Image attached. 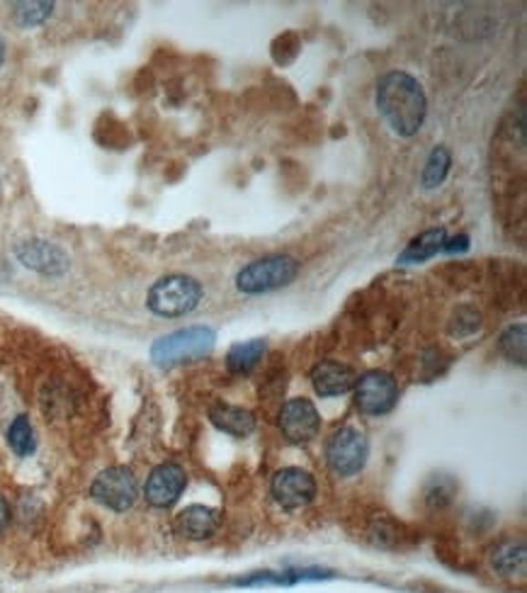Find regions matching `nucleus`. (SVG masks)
<instances>
[{"label": "nucleus", "instance_id": "f257e3e1", "mask_svg": "<svg viewBox=\"0 0 527 593\" xmlns=\"http://www.w3.org/2000/svg\"><path fill=\"white\" fill-rule=\"evenodd\" d=\"M377 108L398 137L418 134L428 115L423 86L406 71H389L377 83Z\"/></svg>", "mask_w": 527, "mask_h": 593}, {"label": "nucleus", "instance_id": "f03ea898", "mask_svg": "<svg viewBox=\"0 0 527 593\" xmlns=\"http://www.w3.org/2000/svg\"><path fill=\"white\" fill-rule=\"evenodd\" d=\"M200 299H202V285L197 283L195 277L168 276L160 277L159 283L149 290L146 304L156 317L175 318L195 311Z\"/></svg>", "mask_w": 527, "mask_h": 593}, {"label": "nucleus", "instance_id": "7ed1b4c3", "mask_svg": "<svg viewBox=\"0 0 527 593\" xmlns=\"http://www.w3.org/2000/svg\"><path fill=\"white\" fill-rule=\"evenodd\" d=\"M214 331L207 326H190V328H181L159 338L151 348V358L163 368L178 365V362L200 360L204 355L212 353L214 348Z\"/></svg>", "mask_w": 527, "mask_h": 593}, {"label": "nucleus", "instance_id": "20e7f679", "mask_svg": "<svg viewBox=\"0 0 527 593\" xmlns=\"http://www.w3.org/2000/svg\"><path fill=\"white\" fill-rule=\"evenodd\" d=\"M299 276V263L292 255H265L261 261L248 263L246 268L239 270L236 287L243 295H263V292L280 290L294 283Z\"/></svg>", "mask_w": 527, "mask_h": 593}, {"label": "nucleus", "instance_id": "39448f33", "mask_svg": "<svg viewBox=\"0 0 527 593\" xmlns=\"http://www.w3.org/2000/svg\"><path fill=\"white\" fill-rule=\"evenodd\" d=\"M367 438L365 433H360L357 428H340L333 433V438L326 445V457H328V464L331 470L338 474V477H353L357 472L365 467L367 463Z\"/></svg>", "mask_w": 527, "mask_h": 593}, {"label": "nucleus", "instance_id": "423d86ee", "mask_svg": "<svg viewBox=\"0 0 527 593\" xmlns=\"http://www.w3.org/2000/svg\"><path fill=\"white\" fill-rule=\"evenodd\" d=\"M90 496L102 506H108L109 511H117V514L127 511V508L134 506L139 496L137 477L127 467H108L95 477L93 486H90Z\"/></svg>", "mask_w": 527, "mask_h": 593}, {"label": "nucleus", "instance_id": "0eeeda50", "mask_svg": "<svg viewBox=\"0 0 527 593\" xmlns=\"http://www.w3.org/2000/svg\"><path fill=\"white\" fill-rule=\"evenodd\" d=\"M398 399L397 380L382 369H369L355 382V404L367 416H382L394 409Z\"/></svg>", "mask_w": 527, "mask_h": 593}, {"label": "nucleus", "instance_id": "6e6552de", "mask_svg": "<svg viewBox=\"0 0 527 593\" xmlns=\"http://www.w3.org/2000/svg\"><path fill=\"white\" fill-rule=\"evenodd\" d=\"M273 496L282 508L294 511V508L309 506L316 496V479L302 467H284L273 477Z\"/></svg>", "mask_w": 527, "mask_h": 593}, {"label": "nucleus", "instance_id": "1a4fd4ad", "mask_svg": "<svg viewBox=\"0 0 527 593\" xmlns=\"http://www.w3.org/2000/svg\"><path fill=\"white\" fill-rule=\"evenodd\" d=\"M280 431L289 442L304 445L321 431V416L309 399H289L280 411Z\"/></svg>", "mask_w": 527, "mask_h": 593}, {"label": "nucleus", "instance_id": "9d476101", "mask_svg": "<svg viewBox=\"0 0 527 593\" xmlns=\"http://www.w3.org/2000/svg\"><path fill=\"white\" fill-rule=\"evenodd\" d=\"M15 258H17L25 268L42 273V276H64L66 270H68V263H71L64 248L42 239L20 241V244L15 246Z\"/></svg>", "mask_w": 527, "mask_h": 593}, {"label": "nucleus", "instance_id": "9b49d317", "mask_svg": "<svg viewBox=\"0 0 527 593\" xmlns=\"http://www.w3.org/2000/svg\"><path fill=\"white\" fill-rule=\"evenodd\" d=\"M185 484H188V474H185L181 464H159L146 479L144 496L151 506L168 508L181 499V494L185 492Z\"/></svg>", "mask_w": 527, "mask_h": 593}, {"label": "nucleus", "instance_id": "f8f14e48", "mask_svg": "<svg viewBox=\"0 0 527 593\" xmlns=\"http://www.w3.org/2000/svg\"><path fill=\"white\" fill-rule=\"evenodd\" d=\"M357 382V375H355L353 368H347L343 362L336 360H326L318 362L316 368L311 369V384L314 390L321 397H338V394H346L350 391Z\"/></svg>", "mask_w": 527, "mask_h": 593}, {"label": "nucleus", "instance_id": "ddd939ff", "mask_svg": "<svg viewBox=\"0 0 527 593\" xmlns=\"http://www.w3.org/2000/svg\"><path fill=\"white\" fill-rule=\"evenodd\" d=\"M219 511L217 508L210 506H188L182 508L178 518H175V528L181 533L182 537H188V540H207L217 533L219 528Z\"/></svg>", "mask_w": 527, "mask_h": 593}, {"label": "nucleus", "instance_id": "4468645a", "mask_svg": "<svg viewBox=\"0 0 527 593\" xmlns=\"http://www.w3.org/2000/svg\"><path fill=\"white\" fill-rule=\"evenodd\" d=\"M210 421L222 431L233 438H248L255 431V416L248 409L232 404H217L212 406Z\"/></svg>", "mask_w": 527, "mask_h": 593}, {"label": "nucleus", "instance_id": "2eb2a0df", "mask_svg": "<svg viewBox=\"0 0 527 593\" xmlns=\"http://www.w3.org/2000/svg\"><path fill=\"white\" fill-rule=\"evenodd\" d=\"M445 241H448V232H445L442 226L440 229H428V232L416 236V239L404 248V254L398 255V263L408 265V263L428 261V258L440 254L442 248H445Z\"/></svg>", "mask_w": 527, "mask_h": 593}, {"label": "nucleus", "instance_id": "dca6fc26", "mask_svg": "<svg viewBox=\"0 0 527 593\" xmlns=\"http://www.w3.org/2000/svg\"><path fill=\"white\" fill-rule=\"evenodd\" d=\"M265 348L267 346L263 338L236 343V346H232L229 355H226V368L233 375H248L261 362V358L265 355Z\"/></svg>", "mask_w": 527, "mask_h": 593}, {"label": "nucleus", "instance_id": "f3484780", "mask_svg": "<svg viewBox=\"0 0 527 593\" xmlns=\"http://www.w3.org/2000/svg\"><path fill=\"white\" fill-rule=\"evenodd\" d=\"M331 577L324 569H296V572H261L248 577V579H239L236 584L239 587H263V584H274V587H282V584H299V581H311V579H326Z\"/></svg>", "mask_w": 527, "mask_h": 593}, {"label": "nucleus", "instance_id": "a211bd4d", "mask_svg": "<svg viewBox=\"0 0 527 593\" xmlns=\"http://www.w3.org/2000/svg\"><path fill=\"white\" fill-rule=\"evenodd\" d=\"M450 166H452V156H450L448 149L445 146H435L430 156H428L426 168H423V178H420L423 188L435 190L438 185H442V181L450 173Z\"/></svg>", "mask_w": 527, "mask_h": 593}, {"label": "nucleus", "instance_id": "6ab92c4d", "mask_svg": "<svg viewBox=\"0 0 527 593\" xmlns=\"http://www.w3.org/2000/svg\"><path fill=\"white\" fill-rule=\"evenodd\" d=\"M7 442H10V448H13L15 455L27 457L35 453L36 448L35 428H32L27 416H17V419L10 423V428H7Z\"/></svg>", "mask_w": 527, "mask_h": 593}, {"label": "nucleus", "instance_id": "aec40b11", "mask_svg": "<svg viewBox=\"0 0 527 593\" xmlns=\"http://www.w3.org/2000/svg\"><path fill=\"white\" fill-rule=\"evenodd\" d=\"M493 567L503 574H515L525 569V545L522 543H503L491 555Z\"/></svg>", "mask_w": 527, "mask_h": 593}, {"label": "nucleus", "instance_id": "412c9836", "mask_svg": "<svg viewBox=\"0 0 527 593\" xmlns=\"http://www.w3.org/2000/svg\"><path fill=\"white\" fill-rule=\"evenodd\" d=\"M501 353L506 355L508 360L525 362V324L511 326L503 336H501Z\"/></svg>", "mask_w": 527, "mask_h": 593}, {"label": "nucleus", "instance_id": "4be33fe9", "mask_svg": "<svg viewBox=\"0 0 527 593\" xmlns=\"http://www.w3.org/2000/svg\"><path fill=\"white\" fill-rule=\"evenodd\" d=\"M54 10V3H17L15 5V22L22 27H35L42 25Z\"/></svg>", "mask_w": 527, "mask_h": 593}, {"label": "nucleus", "instance_id": "5701e85b", "mask_svg": "<svg viewBox=\"0 0 527 593\" xmlns=\"http://www.w3.org/2000/svg\"><path fill=\"white\" fill-rule=\"evenodd\" d=\"M7 521H10V506H7V501L0 496V533L5 530Z\"/></svg>", "mask_w": 527, "mask_h": 593}, {"label": "nucleus", "instance_id": "b1692460", "mask_svg": "<svg viewBox=\"0 0 527 593\" xmlns=\"http://www.w3.org/2000/svg\"><path fill=\"white\" fill-rule=\"evenodd\" d=\"M3 61H5V39L0 36V66H3Z\"/></svg>", "mask_w": 527, "mask_h": 593}]
</instances>
